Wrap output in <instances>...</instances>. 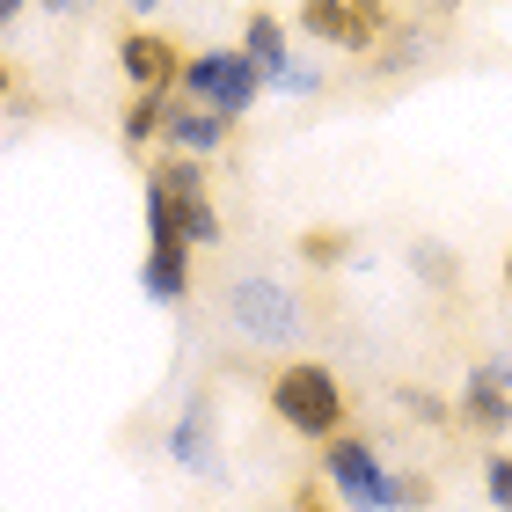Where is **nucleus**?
Returning a JSON list of instances; mask_svg holds the SVG:
<instances>
[{"label":"nucleus","mask_w":512,"mask_h":512,"mask_svg":"<svg viewBox=\"0 0 512 512\" xmlns=\"http://www.w3.org/2000/svg\"><path fill=\"white\" fill-rule=\"evenodd\" d=\"M322 483H330V498L352 505V512H425L439 498L432 476H395L374 454V439H359V432L322 439Z\"/></svg>","instance_id":"obj_1"},{"label":"nucleus","mask_w":512,"mask_h":512,"mask_svg":"<svg viewBox=\"0 0 512 512\" xmlns=\"http://www.w3.org/2000/svg\"><path fill=\"white\" fill-rule=\"evenodd\" d=\"M271 417L286 425L293 439H337L344 432V381L330 374L322 359H293L271 374Z\"/></svg>","instance_id":"obj_2"},{"label":"nucleus","mask_w":512,"mask_h":512,"mask_svg":"<svg viewBox=\"0 0 512 512\" xmlns=\"http://www.w3.org/2000/svg\"><path fill=\"white\" fill-rule=\"evenodd\" d=\"M227 322H235V337L264 344V352H286V344H300V330H308V308H300L293 286H278V278L264 271H242L235 286H227Z\"/></svg>","instance_id":"obj_3"},{"label":"nucleus","mask_w":512,"mask_h":512,"mask_svg":"<svg viewBox=\"0 0 512 512\" xmlns=\"http://www.w3.org/2000/svg\"><path fill=\"white\" fill-rule=\"evenodd\" d=\"M176 88L198 110H220V118L235 125L242 110H256V96H264V66H256L249 52H198V59H183Z\"/></svg>","instance_id":"obj_4"},{"label":"nucleus","mask_w":512,"mask_h":512,"mask_svg":"<svg viewBox=\"0 0 512 512\" xmlns=\"http://www.w3.org/2000/svg\"><path fill=\"white\" fill-rule=\"evenodd\" d=\"M154 183L169 191V205H176V227H183V242L191 249H220V205H213V191H205V161L198 154H169V161H154Z\"/></svg>","instance_id":"obj_5"},{"label":"nucleus","mask_w":512,"mask_h":512,"mask_svg":"<svg viewBox=\"0 0 512 512\" xmlns=\"http://www.w3.org/2000/svg\"><path fill=\"white\" fill-rule=\"evenodd\" d=\"M118 66L132 81V96H169V88L183 81V52L161 30H125L118 37Z\"/></svg>","instance_id":"obj_6"},{"label":"nucleus","mask_w":512,"mask_h":512,"mask_svg":"<svg viewBox=\"0 0 512 512\" xmlns=\"http://www.w3.org/2000/svg\"><path fill=\"white\" fill-rule=\"evenodd\" d=\"M169 454L191 476H220V439H213V410L205 403H183V417L169 425Z\"/></svg>","instance_id":"obj_7"},{"label":"nucleus","mask_w":512,"mask_h":512,"mask_svg":"<svg viewBox=\"0 0 512 512\" xmlns=\"http://www.w3.org/2000/svg\"><path fill=\"white\" fill-rule=\"evenodd\" d=\"M191 256H198L191 242H147V256H139V293L176 308V300L191 293Z\"/></svg>","instance_id":"obj_8"},{"label":"nucleus","mask_w":512,"mask_h":512,"mask_svg":"<svg viewBox=\"0 0 512 512\" xmlns=\"http://www.w3.org/2000/svg\"><path fill=\"white\" fill-rule=\"evenodd\" d=\"M161 139H169L176 154H220L227 147V118L220 110H198V103H169V118H161Z\"/></svg>","instance_id":"obj_9"},{"label":"nucleus","mask_w":512,"mask_h":512,"mask_svg":"<svg viewBox=\"0 0 512 512\" xmlns=\"http://www.w3.org/2000/svg\"><path fill=\"white\" fill-rule=\"evenodd\" d=\"M461 425L469 432H512V395L491 381V374H461Z\"/></svg>","instance_id":"obj_10"},{"label":"nucleus","mask_w":512,"mask_h":512,"mask_svg":"<svg viewBox=\"0 0 512 512\" xmlns=\"http://www.w3.org/2000/svg\"><path fill=\"white\" fill-rule=\"evenodd\" d=\"M242 52L264 66V88H271V74L293 59V52H286V22H278L271 8H249V15H242Z\"/></svg>","instance_id":"obj_11"},{"label":"nucleus","mask_w":512,"mask_h":512,"mask_svg":"<svg viewBox=\"0 0 512 512\" xmlns=\"http://www.w3.org/2000/svg\"><path fill=\"white\" fill-rule=\"evenodd\" d=\"M293 22H300L315 44H337V52H352V0H300Z\"/></svg>","instance_id":"obj_12"},{"label":"nucleus","mask_w":512,"mask_h":512,"mask_svg":"<svg viewBox=\"0 0 512 512\" xmlns=\"http://www.w3.org/2000/svg\"><path fill=\"white\" fill-rule=\"evenodd\" d=\"M161 118H169V96H125V118H118V139L139 154L161 139Z\"/></svg>","instance_id":"obj_13"},{"label":"nucleus","mask_w":512,"mask_h":512,"mask_svg":"<svg viewBox=\"0 0 512 512\" xmlns=\"http://www.w3.org/2000/svg\"><path fill=\"white\" fill-rule=\"evenodd\" d=\"M352 227H308V235H300V256H308L315 271H337V264H352Z\"/></svg>","instance_id":"obj_14"},{"label":"nucleus","mask_w":512,"mask_h":512,"mask_svg":"<svg viewBox=\"0 0 512 512\" xmlns=\"http://www.w3.org/2000/svg\"><path fill=\"white\" fill-rule=\"evenodd\" d=\"M388 30H395V8H388V0H352V52H374Z\"/></svg>","instance_id":"obj_15"},{"label":"nucleus","mask_w":512,"mask_h":512,"mask_svg":"<svg viewBox=\"0 0 512 512\" xmlns=\"http://www.w3.org/2000/svg\"><path fill=\"white\" fill-rule=\"evenodd\" d=\"M410 271L425 278V286H454V278H461V264H454L447 242H410Z\"/></svg>","instance_id":"obj_16"},{"label":"nucleus","mask_w":512,"mask_h":512,"mask_svg":"<svg viewBox=\"0 0 512 512\" xmlns=\"http://www.w3.org/2000/svg\"><path fill=\"white\" fill-rule=\"evenodd\" d=\"M271 88H278V96H315V88H322V66H308V59H286V66L271 74Z\"/></svg>","instance_id":"obj_17"},{"label":"nucleus","mask_w":512,"mask_h":512,"mask_svg":"<svg viewBox=\"0 0 512 512\" xmlns=\"http://www.w3.org/2000/svg\"><path fill=\"white\" fill-rule=\"evenodd\" d=\"M483 491L498 512H512V454H483Z\"/></svg>","instance_id":"obj_18"},{"label":"nucleus","mask_w":512,"mask_h":512,"mask_svg":"<svg viewBox=\"0 0 512 512\" xmlns=\"http://www.w3.org/2000/svg\"><path fill=\"white\" fill-rule=\"evenodd\" d=\"M403 410L425 417V425H439V417H447V403H439V395H425V388H403Z\"/></svg>","instance_id":"obj_19"},{"label":"nucleus","mask_w":512,"mask_h":512,"mask_svg":"<svg viewBox=\"0 0 512 512\" xmlns=\"http://www.w3.org/2000/svg\"><path fill=\"white\" fill-rule=\"evenodd\" d=\"M476 374H491V381L512 395V352H491V359H476Z\"/></svg>","instance_id":"obj_20"},{"label":"nucleus","mask_w":512,"mask_h":512,"mask_svg":"<svg viewBox=\"0 0 512 512\" xmlns=\"http://www.w3.org/2000/svg\"><path fill=\"white\" fill-rule=\"evenodd\" d=\"M293 512H330V491H315V483H300V491H293Z\"/></svg>","instance_id":"obj_21"},{"label":"nucleus","mask_w":512,"mask_h":512,"mask_svg":"<svg viewBox=\"0 0 512 512\" xmlns=\"http://www.w3.org/2000/svg\"><path fill=\"white\" fill-rule=\"evenodd\" d=\"M37 8H44V15H59V22H66V15H81V8H88V0H37Z\"/></svg>","instance_id":"obj_22"},{"label":"nucleus","mask_w":512,"mask_h":512,"mask_svg":"<svg viewBox=\"0 0 512 512\" xmlns=\"http://www.w3.org/2000/svg\"><path fill=\"white\" fill-rule=\"evenodd\" d=\"M15 81H22V74H15V66H8V59H0V103H8V96H15Z\"/></svg>","instance_id":"obj_23"},{"label":"nucleus","mask_w":512,"mask_h":512,"mask_svg":"<svg viewBox=\"0 0 512 512\" xmlns=\"http://www.w3.org/2000/svg\"><path fill=\"white\" fill-rule=\"evenodd\" d=\"M22 22V0H0V30H15Z\"/></svg>","instance_id":"obj_24"},{"label":"nucleus","mask_w":512,"mask_h":512,"mask_svg":"<svg viewBox=\"0 0 512 512\" xmlns=\"http://www.w3.org/2000/svg\"><path fill=\"white\" fill-rule=\"evenodd\" d=\"M505 293H512V249H505Z\"/></svg>","instance_id":"obj_25"}]
</instances>
